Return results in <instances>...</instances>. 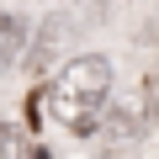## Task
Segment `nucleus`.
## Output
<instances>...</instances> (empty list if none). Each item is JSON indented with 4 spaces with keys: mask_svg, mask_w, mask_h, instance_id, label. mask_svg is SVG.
Instances as JSON below:
<instances>
[{
    "mask_svg": "<svg viewBox=\"0 0 159 159\" xmlns=\"http://www.w3.org/2000/svg\"><path fill=\"white\" fill-rule=\"evenodd\" d=\"M111 96V64L101 53H85V58H74L64 64V74L53 80V90H48V117L58 127H69L74 138H90L96 133V117Z\"/></svg>",
    "mask_w": 159,
    "mask_h": 159,
    "instance_id": "f257e3e1",
    "label": "nucleus"
},
{
    "mask_svg": "<svg viewBox=\"0 0 159 159\" xmlns=\"http://www.w3.org/2000/svg\"><path fill=\"white\" fill-rule=\"evenodd\" d=\"M21 53V21L16 16H0V69Z\"/></svg>",
    "mask_w": 159,
    "mask_h": 159,
    "instance_id": "f03ea898",
    "label": "nucleus"
},
{
    "mask_svg": "<svg viewBox=\"0 0 159 159\" xmlns=\"http://www.w3.org/2000/svg\"><path fill=\"white\" fill-rule=\"evenodd\" d=\"M0 154H27V143H21L11 127H0Z\"/></svg>",
    "mask_w": 159,
    "mask_h": 159,
    "instance_id": "7ed1b4c3",
    "label": "nucleus"
}]
</instances>
